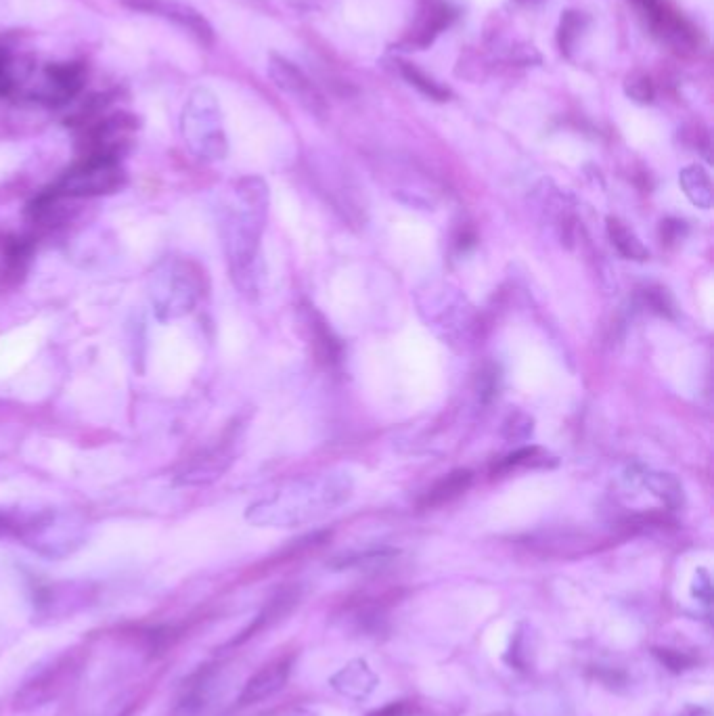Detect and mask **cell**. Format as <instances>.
<instances>
[{
	"mask_svg": "<svg viewBox=\"0 0 714 716\" xmlns=\"http://www.w3.org/2000/svg\"><path fill=\"white\" fill-rule=\"evenodd\" d=\"M266 208H269L266 183L258 176H248L235 185V197L220 218L229 273L243 296L258 292V258Z\"/></svg>",
	"mask_w": 714,
	"mask_h": 716,
	"instance_id": "1",
	"label": "cell"
},
{
	"mask_svg": "<svg viewBox=\"0 0 714 716\" xmlns=\"http://www.w3.org/2000/svg\"><path fill=\"white\" fill-rule=\"evenodd\" d=\"M350 495L352 480L348 474L331 472L300 478L275 490L273 497L250 505L245 518L256 526L294 528L336 511L350 499Z\"/></svg>",
	"mask_w": 714,
	"mask_h": 716,
	"instance_id": "2",
	"label": "cell"
},
{
	"mask_svg": "<svg viewBox=\"0 0 714 716\" xmlns=\"http://www.w3.org/2000/svg\"><path fill=\"white\" fill-rule=\"evenodd\" d=\"M0 539H13L47 559H63L84 545L86 522L70 509L0 507Z\"/></svg>",
	"mask_w": 714,
	"mask_h": 716,
	"instance_id": "3",
	"label": "cell"
},
{
	"mask_svg": "<svg viewBox=\"0 0 714 716\" xmlns=\"http://www.w3.org/2000/svg\"><path fill=\"white\" fill-rule=\"evenodd\" d=\"M202 292V273L193 262L183 258H166L149 275V300L160 321L189 315Z\"/></svg>",
	"mask_w": 714,
	"mask_h": 716,
	"instance_id": "4",
	"label": "cell"
},
{
	"mask_svg": "<svg viewBox=\"0 0 714 716\" xmlns=\"http://www.w3.org/2000/svg\"><path fill=\"white\" fill-rule=\"evenodd\" d=\"M181 132L197 160L220 162L227 158L229 141L222 126V111L210 88L197 86L189 93L181 114Z\"/></svg>",
	"mask_w": 714,
	"mask_h": 716,
	"instance_id": "5",
	"label": "cell"
},
{
	"mask_svg": "<svg viewBox=\"0 0 714 716\" xmlns=\"http://www.w3.org/2000/svg\"><path fill=\"white\" fill-rule=\"evenodd\" d=\"M126 185V172L118 158L84 155L49 189L61 199H93L120 191Z\"/></svg>",
	"mask_w": 714,
	"mask_h": 716,
	"instance_id": "6",
	"label": "cell"
},
{
	"mask_svg": "<svg viewBox=\"0 0 714 716\" xmlns=\"http://www.w3.org/2000/svg\"><path fill=\"white\" fill-rule=\"evenodd\" d=\"M82 664V654L72 650L61 654L51 664L42 666L32 679L19 687L13 698V708L17 712H30L57 702L76 683Z\"/></svg>",
	"mask_w": 714,
	"mask_h": 716,
	"instance_id": "7",
	"label": "cell"
},
{
	"mask_svg": "<svg viewBox=\"0 0 714 716\" xmlns=\"http://www.w3.org/2000/svg\"><path fill=\"white\" fill-rule=\"evenodd\" d=\"M269 78L281 93L292 97L304 111L315 118L327 116V101L319 93V88L300 70L296 63L273 53L269 57Z\"/></svg>",
	"mask_w": 714,
	"mask_h": 716,
	"instance_id": "8",
	"label": "cell"
},
{
	"mask_svg": "<svg viewBox=\"0 0 714 716\" xmlns=\"http://www.w3.org/2000/svg\"><path fill=\"white\" fill-rule=\"evenodd\" d=\"M126 5L135 11H143L149 15H158L174 26L189 32L199 44L212 47L214 44V28L210 21L187 3L178 0H126Z\"/></svg>",
	"mask_w": 714,
	"mask_h": 716,
	"instance_id": "9",
	"label": "cell"
},
{
	"mask_svg": "<svg viewBox=\"0 0 714 716\" xmlns=\"http://www.w3.org/2000/svg\"><path fill=\"white\" fill-rule=\"evenodd\" d=\"M84 84V67L80 63H51L42 76V84L34 91L36 101L59 107L70 103Z\"/></svg>",
	"mask_w": 714,
	"mask_h": 716,
	"instance_id": "10",
	"label": "cell"
},
{
	"mask_svg": "<svg viewBox=\"0 0 714 716\" xmlns=\"http://www.w3.org/2000/svg\"><path fill=\"white\" fill-rule=\"evenodd\" d=\"M88 603V587L76 583H61L42 589L34 599V610L40 618H65L78 612Z\"/></svg>",
	"mask_w": 714,
	"mask_h": 716,
	"instance_id": "11",
	"label": "cell"
},
{
	"mask_svg": "<svg viewBox=\"0 0 714 716\" xmlns=\"http://www.w3.org/2000/svg\"><path fill=\"white\" fill-rule=\"evenodd\" d=\"M289 670H292V660L283 658V660H275L271 664H266L264 668H260L258 673L245 683L241 696H239V706H252L258 702L269 700L271 696H275L277 691H281L289 679Z\"/></svg>",
	"mask_w": 714,
	"mask_h": 716,
	"instance_id": "12",
	"label": "cell"
},
{
	"mask_svg": "<svg viewBox=\"0 0 714 716\" xmlns=\"http://www.w3.org/2000/svg\"><path fill=\"white\" fill-rule=\"evenodd\" d=\"M331 685L336 687L342 693V696H348V698H354V700H363L375 689L377 677H375V673L369 668L367 662L354 660L348 666H344L340 673L331 679Z\"/></svg>",
	"mask_w": 714,
	"mask_h": 716,
	"instance_id": "13",
	"label": "cell"
},
{
	"mask_svg": "<svg viewBox=\"0 0 714 716\" xmlns=\"http://www.w3.org/2000/svg\"><path fill=\"white\" fill-rule=\"evenodd\" d=\"M472 472L470 469H457V472H451L449 476H444L440 482H436L428 492L426 497L421 499V507L423 509H434L440 507L444 503H451L457 497H461L463 492L472 486Z\"/></svg>",
	"mask_w": 714,
	"mask_h": 716,
	"instance_id": "14",
	"label": "cell"
},
{
	"mask_svg": "<svg viewBox=\"0 0 714 716\" xmlns=\"http://www.w3.org/2000/svg\"><path fill=\"white\" fill-rule=\"evenodd\" d=\"M679 185L691 204L702 208V210L712 208L714 191H712V181H710V174L706 172V168H702L698 164H691V166L683 168L679 174Z\"/></svg>",
	"mask_w": 714,
	"mask_h": 716,
	"instance_id": "15",
	"label": "cell"
},
{
	"mask_svg": "<svg viewBox=\"0 0 714 716\" xmlns=\"http://www.w3.org/2000/svg\"><path fill=\"white\" fill-rule=\"evenodd\" d=\"M296 603H298V591H296V589H283L281 593H277V595L269 601V606H266V608L258 614V618L252 622L250 629L243 631L241 637L233 641V645L243 643L245 639H250L254 633L266 629V626H271V624L279 622L283 616H287L289 612H292V608L296 606Z\"/></svg>",
	"mask_w": 714,
	"mask_h": 716,
	"instance_id": "16",
	"label": "cell"
},
{
	"mask_svg": "<svg viewBox=\"0 0 714 716\" xmlns=\"http://www.w3.org/2000/svg\"><path fill=\"white\" fill-rule=\"evenodd\" d=\"M608 235L614 243V248L629 260H647L650 258V252H647L645 245L641 243V239L635 235V231H631L622 220L618 218H608Z\"/></svg>",
	"mask_w": 714,
	"mask_h": 716,
	"instance_id": "17",
	"label": "cell"
},
{
	"mask_svg": "<svg viewBox=\"0 0 714 716\" xmlns=\"http://www.w3.org/2000/svg\"><path fill=\"white\" fill-rule=\"evenodd\" d=\"M453 19V11L446 7V5H434L430 7V11L426 13V17H423L419 21V28L413 32L411 36V44H415V47H428V44L434 42V38L444 30L449 28Z\"/></svg>",
	"mask_w": 714,
	"mask_h": 716,
	"instance_id": "18",
	"label": "cell"
},
{
	"mask_svg": "<svg viewBox=\"0 0 714 716\" xmlns=\"http://www.w3.org/2000/svg\"><path fill=\"white\" fill-rule=\"evenodd\" d=\"M400 74H403V78H405L411 86H415L421 95H426V97H430L432 101H440V103H442V101H449V97H451L449 88L442 86L440 82H436V80H434L432 76H428L426 72H421L419 67H415L413 63H407V61L400 63Z\"/></svg>",
	"mask_w": 714,
	"mask_h": 716,
	"instance_id": "19",
	"label": "cell"
},
{
	"mask_svg": "<svg viewBox=\"0 0 714 716\" xmlns=\"http://www.w3.org/2000/svg\"><path fill=\"white\" fill-rule=\"evenodd\" d=\"M645 486L658 495L668 507H677L683 501L681 484L671 474H645Z\"/></svg>",
	"mask_w": 714,
	"mask_h": 716,
	"instance_id": "20",
	"label": "cell"
},
{
	"mask_svg": "<svg viewBox=\"0 0 714 716\" xmlns=\"http://www.w3.org/2000/svg\"><path fill=\"white\" fill-rule=\"evenodd\" d=\"M585 28H587L585 13L566 11L562 15V24H560V49H562V53L570 55V51L574 49V44L578 42L580 34L585 32Z\"/></svg>",
	"mask_w": 714,
	"mask_h": 716,
	"instance_id": "21",
	"label": "cell"
},
{
	"mask_svg": "<svg viewBox=\"0 0 714 716\" xmlns=\"http://www.w3.org/2000/svg\"><path fill=\"white\" fill-rule=\"evenodd\" d=\"M551 455L539 446H530V449H520L516 453H511L509 457H505L499 465V469H511V467H545L549 463Z\"/></svg>",
	"mask_w": 714,
	"mask_h": 716,
	"instance_id": "22",
	"label": "cell"
},
{
	"mask_svg": "<svg viewBox=\"0 0 714 716\" xmlns=\"http://www.w3.org/2000/svg\"><path fill=\"white\" fill-rule=\"evenodd\" d=\"M624 93H627L629 99H633L635 103H652L654 97H656V88H654V82L652 78L647 74H631L627 78V82H624Z\"/></svg>",
	"mask_w": 714,
	"mask_h": 716,
	"instance_id": "23",
	"label": "cell"
},
{
	"mask_svg": "<svg viewBox=\"0 0 714 716\" xmlns=\"http://www.w3.org/2000/svg\"><path fill=\"white\" fill-rule=\"evenodd\" d=\"M17 88V80L13 74V61L7 51L0 49V95H13Z\"/></svg>",
	"mask_w": 714,
	"mask_h": 716,
	"instance_id": "24",
	"label": "cell"
},
{
	"mask_svg": "<svg viewBox=\"0 0 714 716\" xmlns=\"http://www.w3.org/2000/svg\"><path fill=\"white\" fill-rule=\"evenodd\" d=\"M656 656L662 660V664H666L671 670H675V673H681V670L689 668L691 664H694V660H691L689 656L681 654V652H675V650H656Z\"/></svg>",
	"mask_w": 714,
	"mask_h": 716,
	"instance_id": "25",
	"label": "cell"
},
{
	"mask_svg": "<svg viewBox=\"0 0 714 716\" xmlns=\"http://www.w3.org/2000/svg\"><path fill=\"white\" fill-rule=\"evenodd\" d=\"M645 298L650 302V306H654V310L660 312V315H673V302L668 298L666 289H650V292L645 294Z\"/></svg>",
	"mask_w": 714,
	"mask_h": 716,
	"instance_id": "26",
	"label": "cell"
},
{
	"mask_svg": "<svg viewBox=\"0 0 714 716\" xmlns=\"http://www.w3.org/2000/svg\"><path fill=\"white\" fill-rule=\"evenodd\" d=\"M405 712H407V706L403 702H396V704H388L384 708L371 712L369 716H405Z\"/></svg>",
	"mask_w": 714,
	"mask_h": 716,
	"instance_id": "27",
	"label": "cell"
},
{
	"mask_svg": "<svg viewBox=\"0 0 714 716\" xmlns=\"http://www.w3.org/2000/svg\"><path fill=\"white\" fill-rule=\"evenodd\" d=\"M520 3H526V0H520Z\"/></svg>",
	"mask_w": 714,
	"mask_h": 716,
	"instance_id": "28",
	"label": "cell"
}]
</instances>
